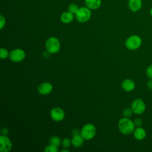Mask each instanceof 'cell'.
I'll use <instances>...</instances> for the list:
<instances>
[{"mask_svg":"<svg viewBox=\"0 0 152 152\" xmlns=\"http://www.w3.org/2000/svg\"><path fill=\"white\" fill-rule=\"evenodd\" d=\"M96 129L94 125L91 124H87L85 125L81 130V135L84 140H91L96 135Z\"/></svg>","mask_w":152,"mask_h":152,"instance_id":"cell-4","label":"cell"},{"mask_svg":"<svg viewBox=\"0 0 152 152\" xmlns=\"http://www.w3.org/2000/svg\"><path fill=\"white\" fill-rule=\"evenodd\" d=\"M26 56L24 51L21 49H15L12 50L10 53V59L14 62L22 61Z\"/></svg>","mask_w":152,"mask_h":152,"instance_id":"cell-7","label":"cell"},{"mask_svg":"<svg viewBox=\"0 0 152 152\" xmlns=\"http://www.w3.org/2000/svg\"><path fill=\"white\" fill-rule=\"evenodd\" d=\"M58 147H56L53 145H49L45 147V152H57L58 151Z\"/></svg>","mask_w":152,"mask_h":152,"instance_id":"cell-19","label":"cell"},{"mask_svg":"<svg viewBox=\"0 0 152 152\" xmlns=\"http://www.w3.org/2000/svg\"><path fill=\"white\" fill-rule=\"evenodd\" d=\"M49 143L50 145H53L56 147H59L61 143V139L57 136L52 137L49 140Z\"/></svg>","mask_w":152,"mask_h":152,"instance_id":"cell-17","label":"cell"},{"mask_svg":"<svg viewBox=\"0 0 152 152\" xmlns=\"http://www.w3.org/2000/svg\"><path fill=\"white\" fill-rule=\"evenodd\" d=\"M78 8H79L78 7L77 4H75L74 3H72V4H69L68 6V11L71 12L72 14H75V13L77 12V11L78 10Z\"/></svg>","mask_w":152,"mask_h":152,"instance_id":"cell-18","label":"cell"},{"mask_svg":"<svg viewBox=\"0 0 152 152\" xmlns=\"http://www.w3.org/2000/svg\"><path fill=\"white\" fill-rule=\"evenodd\" d=\"M118 128L121 133L125 135H128L133 132L135 129L134 121L129 118H123L118 122Z\"/></svg>","mask_w":152,"mask_h":152,"instance_id":"cell-1","label":"cell"},{"mask_svg":"<svg viewBox=\"0 0 152 152\" xmlns=\"http://www.w3.org/2000/svg\"><path fill=\"white\" fill-rule=\"evenodd\" d=\"M134 123L135 126H136L137 127H139V126H141L142 125L143 121H142V119H141L140 118H137L134 119Z\"/></svg>","mask_w":152,"mask_h":152,"instance_id":"cell-23","label":"cell"},{"mask_svg":"<svg viewBox=\"0 0 152 152\" xmlns=\"http://www.w3.org/2000/svg\"><path fill=\"white\" fill-rule=\"evenodd\" d=\"M142 44L141 38L138 35H132L129 36L125 42L126 48L131 50L138 49Z\"/></svg>","mask_w":152,"mask_h":152,"instance_id":"cell-3","label":"cell"},{"mask_svg":"<svg viewBox=\"0 0 152 152\" xmlns=\"http://www.w3.org/2000/svg\"><path fill=\"white\" fill-rule=\"evenodd\" d=\"M133 134L134 138L139 141H141L145 139L147 135L145 130L141 126L137 127V128L134 129L133 131Z\"/></svg>","mask_w":152,"mask_h":152,"instance_id":"cell-12","label":"cell"},{"mask_svg":"<svg viewBox=\"0 0 152 152\" xmlns=\"http://www.w3.org/2000/svg\"><path fill=\"white\" fill-rule=\"evenodd\" d=\"M1 134L3 135H7L8 133V129L7 128H2L1 130Z\"/></svg>","mask_w":152,"mask_h":152,"instance_id":"cell-27","label":"cell"},{"mask_svg":"<svg viewBox=\"0 0 152 152\" xmlns=\"http://www.w3.org/2000/svg\"><path fill=\"white\" fill-rule=\"evenodd\" d=\"M0 144V151L1 152H8L10 151L12 148L11 141L6 135H1Z\"/></svg>","mask_w":152,"mask_h":152,"instance_id":"cell-8","label":"cell"},{"mask_svg":"<svg viewBox=\"0 0 152 152\" xmlns=\"http://www.w3.org/2000/svg\"><path fill=\"white\" fill-rule=\"evenodd\" d=\"M46 48L50 53H57L60 49V42L56 37H49L46 42Z\"/></svg>","mask_w":152,"mask_h":152,"instance_id":"cell-5","label":"cell"},{"mask_svg":"<svg viewBox=\"0 0 152 152\" xmlns=\"http://www.w3.org/2000/svg\"><path fill=\"white\" fill-rule=\"evenodd\" d=\"M150 14L151 17H152V7L151 8V9H150Z\"/></svg>","mask_w":152,"mask_h":152,"instance_id":"cell-31","label":"cell"},{"mask_svg":"<svg viewBox=\"0 0 152 152\" xmlns=\"http://www.w3.org/2000/svg\"><path fill=\"white\" fill-rule=\"evenodd\" d=\"M131 108L134 113L141 115L145 112L146 106L145 102L142 99H137L132 102Z\"/></svg>","mask_w":152,"mask_h":152,"instance_id":"cell-6","label":"cell"},{"mask_svg":"<svg viewBox=\"0 0 152 152\" xmlns=\"http://www.w3.org/2000/svg\"><path fill=\"white\" fill-rule=\"evenodd\" d=\"M86 6L90 10H97L99 8L102 4L101 0H85Z\"/></svg>","mask_w":152,"mask_h":152,"instance_id":"cell-14","label":"cell"},{"mask_svg":"<svg viewBox=\"0 0 152 152\" xmlns=\"http://www.w3.org/2000/svg\"><path fill=\"white\" fill-rule=\"evenodd\" d=\"M135 87V83L131 79H125L122 83V87L126 91H132Z\"/></svg>","mask_w":152,"mask_h":152,"instance_id":"cell-13","label":"cell"},{"mask_svg":"<svg viewBox=\"0 0 152 152\" xmlns=\"http://www.w3.org/2000/svg\"><path fill=\"white\" fill-rule=\"evenodd\" d=\"M49 52L48 51V52H45L44 53H43V56L45 58H48L49 56Z\"/></svg>","mask_w":152,"mask_h":152,"instance_id":"cell-29","label":"cell"},{"mask_svg":"<svg viewBox=\"0 0 152 152\" xmlns=\"http://www.w3.org/2000/svg\"><path fill=\"white\" fill-rule=\"evenodd\" d=\"M50 116L55 121H61L65 117V113L64 110L60 107H54L50 111Z\"/></svg>","mask_w":152,"mask_h":152,"instance_id":"cell-9","label":"cell"},{"mask_svg":"<svg viewBox=\"0 0 152 152\" xmlns=\"http://www.w3.org/2000/svg\"><path fill=\"white\" fill-rule=\"evenodd\" d=\"M72 144L75 147H79L81 145H82V144L84 142V138H83V137L81 135V134L79 135H77L73 137V138H72Z\"/></svg>","mask_w":152,"mask_h":152,"instance_id":"cell-16","label":"cell"},{"mask_svg":"<svg viewBox=\"0 0 152 152\" xmlns=\"http://www.w3.org/2000/svg\"><path fill=\"white\" fill-rule=\"evenodd\" d=\"M146 75L149 78H152V64L147 67L146 69Z\"/></svg>","mask_w":152,"mask_h":152,"instance_id":"cell-24","label":"cell"},{"mask_svg":"<svg viewBox=\"0 0 152 152\" xmlns=\"http://www.w3.org/2000/svg\"><path fill=\"white\" fill-rule=\"evenodd\" d=\"M68 151H69V150H66V149H64V150H61V152H68Z\"/></svg>","mask_w":152,"mask_h":152,"instance_id":"cell-30","label":"cell"},{"mask_svg":"<svg viewBox=\"0 0 152 152\" xmlns=\"http://www.w3.org/2000/svg\"><path fill=\"white\" fill-rule=\"evenodd\" d=\"M9 56V53L8 51L4 49V48H1L0 50V57L1 59H5Z\"/></svg>","mask_w":152,"mask_h":152,"instance_id":"cell-21","label":"cell"},{"mask_svg":"<svg viewBox=\"0 0 152 152\" xmlns=\"http://www.w3.org/2000/svg\"><path fill=\"white\" fill-rule=\"evenodd\" d=\"M128 5L130 11L136 12L141 9L142 2V0H129Z\"/></svg>","mask_w":152,"mask_h":152,"instance_id":"cell-10","label":"cell"},{"mask_svg":"<svg viewBox=\"0 0 152 152\" xmlns=\"http://www.w3.org/2000/svg\"><path fill=\"white\" fill-rule=\"evenodd\" d=\"M71 143H72V141H71V140L68 138H65L62 141V145L65 148L69 147L71 145Z\"/></svg>","mask_w":152,"mask_h":152,"instance_id":"cell-22","label":"cell"},{"mask_svg":"<svg viewBox=\"0 0 152 152\" xmlns=\"http://www.w3.org/2000/svg\"><path fill=\"white\" fill-rule=\"evenodd\" d=\"M5 24V18L2 15H0V28L2 29Z\"/></svg>","mask_w":152,"mask_h":152,"instance_id":"cell-25","label":"cell"},{"mask_svg":"<svg viewBox=\"0 0 152 152\" xmlns=\"http://www.w3.org/2000/svg\"><path fill=\"white\" fill-rule=\"evenodd\" d=\"M71 134L73 135V136H75V135H79L80 134V132L78 129H74L71 132Z\"/></svg>","mask_w":152,"mask_h":152,"instance_id":"cell-28","label":"cell"},{"mask_svg":"<svg viewBox=\"0 0 152 152\" xmlns=\"http://www.w3.org/2000/svg\"><path fill=\"white\" fill-rule=\"evenodd\" d=\"M75 15L76 19L78 22L86 23L91 18V10L87 7H81L78 8Z\"/></svg>","mask_w":152,"mask_h":152,"instance_id":"cell-2","label":"cell"},{"mask_svg":"<svg viewBox=\"0 0 152 152\" xmlns=\"http://www.w3.org/2000/svg\"><path fill=\"white\" fill-rule=\"evenodd\" d=\"M60 18L62 23L65 24L69 23L74 20V14L69 11L64 12L61 14Z\"/></svg>","mask_w":152,"mask_h":152,"instance_id":"cell-15","label":"cell"},{"mask_svg":"<svg viewBox=\"0 0 152 152\" xmlns=\"http://www.w3.org/2000/svg\"><path fill=\"white\" fill-rule=\"evenodd\" d=\"M133 113L134 112L131 108H126L123 111V115L126 118H130L131 116H132Z\"/></svg>","mask_w":152,"mask_h":152,"instance_id":"cell-20","label":"cell"},{"mask_svg":"<svg viewBox=\"0 0 152 152\" xmlns=\"http://www.w3.org/2000/svg\"><path fill=\"white\" fill-rule=\"evenodd\" d=\"M147 87L149 90H152V78H150L148 80L147 83Z\"/></svg>","mask_w":152,"mask_h":152,"instance_id":"cell-26","label":"cell"},{"mask_svg":"<svg viewBox=\"0 0 152 152\" xmlns=\"http://www.w3.org/2000/svg\"><path fill=\"white\" fill-rule=\"evenodd\" d=\"M52 88L53 87L50 83L45 82L39 86L38 88V91L40 94L42 95H46L49 94L52 91Z\"/></svg>","mask_w":152,"mask_h":152,"instance_id":"cell-11","label":"cell"}]
</instances>
